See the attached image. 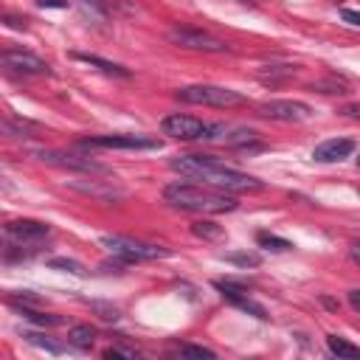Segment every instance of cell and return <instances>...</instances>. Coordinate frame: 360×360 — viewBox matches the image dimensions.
<instances>
[{"mask_svg": "<svg viewBox=\"0 0 360 360\" xmlns=\"http://www.w3.org/2000/svg\"><path fill=\"white\" fill-rule=\"evenodd\" d=\"M172 172L183 175V177H192V180H200V183L212 186V189H220V192H228V194H239V192H259L262 183L256 177L239 172V169H231L214 158L208 155H180V158H172Z\"/></svg>", "mask_w": 360, "mask_h": 360, "instance_id": "obj_1", "label": "cell"}, {"mask_svg": "<svg viewBox=\"0 0 360 360\" xmlns=\"http://www.w3.org/2000/svg\"><path fill=\"white\" fill-rule=\"evenodd\" d=\"M164 200L180 212H197V214H228L236 208V200L220 189H203L192 183H172L164 189Z\"/></svg>", "mask_w": 360, "mask_h": 360, "instance_id": "obj_2", "label": "cell"}, {"mask_svg": "<svg viewBox=\"0 0 360 360\" xmlns=\"http://www.w3.org/2000/svg\"><path fill=\"white\" fill-rule=\"evenodd\" d=\"M102 245L124 262H153V259H166L169 248L164 245H153V243H141L133 236H122V234H107L102 236Z\"/></svg>", "mask_w": 360, "mask_h": 360, "instance_id": "obj_3", "label": "cell"}, {"mask_svg": "<svg viewBox=\"0 0 360 360\" xmlns=\"http://www.w3.org/2000/svg\"><path fill=\"white\" fill-rule=\"evenodd\" d=\"M175 96L180 102H186V104L223 107V110L236 107V104L245 102L243 93H236V90H231V87H220V85H189V87H180Z\"/></svg>", "mask_w": 360, "mask_h": 360, "instance_id": "obj_4", "label": "cell"}, {"mask_svg": "<svg viewBox=\"0 0 360 360\" xmlns=\"http://www.w3.org/2000/svg\"><path fill=\"white\" fill-rule=\"evenodd\" d=\"M166 40L172 45H177V48H186V51H205V54L228 51V45L223 40H217L208 32H197V28H172V32L166 34Z\"/></svg>", "mask_w": 360, "mask_h": 360, "instance_id": "obj_5", "label": "cell"}, {"mask_svg": "<svg viewBox=\"0 0 360 360\" xmlns=\"http://www.w3.org/2000/svg\"><path fill=\"white\" fill-rule=\"evenodd\" d=\"M259 115L270 118V122L298 124V122H307V118L313 115V107L304 104V102H295V99H270V102L259 104Z\"/></svg>", "mask_w": 360, "mask_h": 360, "instance_id": "obj_6", "label": "cell"}, {"mask_svg": "<svg viewBox=\"0 0 360 360\" xmlns=\"http://www.w3.org/2000/svg\"><path fill=\"white\" fill-rule=\"evenodd\" d=\"M161 130L164 135L169 138H177V141H203L208 124L200 122L194 115H183V113H172L161 122Z\"/></svg>", "mask_w": 360, "mask_h": 360, "instance_id": "obj_7", "label": "cell"}, {"mask_svg": "<svg viewBox=\"0 0 360 360\" xmlns=\"http://www.w3.org/2000/svg\"><path fill=\"white\" fill-rule=\"evenodd\" d=\"M85 146H99V149H161V141L153 135H96L82 141Z\"/></svg>", "mask_w": 360, "mask_h": 360, "instance_id": "obj_8", "label": "cell"}, {"mask_svg": "<svg viewBox=\"0 0 360 360\" xmlns=\"http://www.w3.org/2000/svg\"><path fill=\"white\" fill-rule=\"evenodd\" d=\"M214 287L220 290V295L225 298V302L236 304L239 310L251 313V315H254V318H259V321H267V310H265L259 302H254V298L248 295V290H245L243 284H236V282L225 279V282H214Z\"/></svg>", "mask_w": 360, "mask_h": 360, "instance_id": "obj_9", "label": "cell"}, {"mask_svg": "<svg viewBox=\"0 0 360 360\" xmlns=\"http://www.w3.org/2000/svg\"><path fill=\"white\" fill-rule=\"evenodd\" d=\"M48 234H51V228L45 223H37V220H12V223H6V236L14 245H40Z\"/></svg>", "mask_w": 360, "mask_h": 360, "instance_id": "obj_10", "label": "cell"}, {"mask_svg": "<svg viewBox=\"0 0 360 360\" xmlns=\"http://www.w3.org/2000/svg\"><path fill=\"white\" fill-rule=\"evenodd\" d=\"M40 161L45 164H54V166H63V169H74V172H85V175H104L107 169L96 161L90 158H82V155H68V153H51V149H40V153H34Z\"/></svg>", "mask_w": 360, "mask_h": 360, "instance_id": "obj_11", "label": "cell"}, {"mask_svg": "<svg viewBox=\"0 0 360 360\" xmlns=\"http://www.w3.org/2000/svg\"><path fill=\"white\" fill-rule=\"evenodd\" d=\"M3 68L14 71V74H25V76H43L48 74V63L28 51H3Z\"/></svg>", "mask_w": 360, "mask_h": 360, "instance_id": "obj_12", "label": "cell"}, {"mask_svg": "<svg viewBox=\"0 0 360 360\" xmlns=\"http://www.w3.org/2000/svg\"><path fill=\"white\" fill-rule=\"evenodd\" d=\"M355 153V141L352 138H329L313 149V161L318 164H338Z\"/></svg>", "mask_w": 360, "mask_h": 360, "instance_id": "obj_13", "label": "cell"}, {"mask_svg": "<svg viewBox=\"0 0 360 360\" xmlns=\"http://www.w3.org/2000/svg\"><path fill=\"white\" fill-rule=\"evenodd\" d=\"M71 186L76 189V192H82V194H90V197H99V200H122L127 192L124 189H115L113 183H102V180H87V183H85V180H71Z\"/></svg>", "mask_w": 360, "mask_h": 360, "instance_id": "obj_14", "label": "cell"}, {"mask_svg": "<svg viewBox=\"0 0 360 360\" xmlns=\"http://www.w3.org/2000/svg\"><path fill=\"white\" fill-rule=\"evenodd\" d=\"M74 59H76V63H85V65H93V68H99L102 74H110V76H122V79L130 76L127 68L110 63V59H102V56H96V54H74Z\"/></svg>", "mask_w": 360, "mask_h": 360, "instance_id": "obj_15", "label": "cell"}, {"mask_svg": "<svg viewBox=\"0 0 360 360\" xmlns=\"http://www.w3.org/2000/svg\"><path fill=\"white\" fill-rule=\"evenodd\" d=\"M68 344L71 346H76V349H93V344H96V329L93 326H85V324H79V326H71L68 329Z\"/></svg>", "mask_w": 360, "mask_h": 360, "instance_id": "obj_16", "label": "cell"}, {"mask_svg": "<svg viewBox=\"0 0 360 360\" xmlns=\"http://www.w3.org/2000/svg\"><path fill=\"white\" fill-rule=\"evenodd\" d=\"M23 318H28V321H34V324H40V326H56V324H63V318L59 315H48V313H40V310H34L32 304H17V302H9Z\"/></svg>", "mask_w": 360, "mask_h": 360, "instance_id": "obj_17", "label": "cell"}, {"mask_svg": "<svg viewBox=\"0 0 360 360\" xmlns=\"http://www.w3.org/2000/svg\"><path fill=\"white\" fill-rule=\"evenodd\" d=\"M326 349L333 352L335 357H346V360H360V346L349 344V341H346V338H341V335H329V338H326Z\"/></svg>", "mask_w": 360, "mask_h": 360, "instance_id": "obj_18", "label": "cell"}, {"mask_svg": "<svg viewBox=\"0 0 360 360\" xmlns=\"http://www.w3.org/2000/svg\"><path fill=\"white\" fill-rule=\"evenodd\" d=\"M254 141H256V130H251V127H234V130L228 127L225 138H223L225 146H248Z\"/></svg>", "mask_w": 360, "mask_h": 360, "instance_id": "obj_19", "label": "cell"}, {"mask_svg": "<svg viewBox=\"0 0 360 360\" xmlns=\"http://www.w3.org/2000/svg\"><path fill=\"white\" fill-rule=\"evenodd\" d=\"M192 234L200 236V239H208V243H217V239H223V228L212 220H197L192 223Z\"/></svg>", "mask_w": 360, "mask_h": 360, "instance_id": "obj_20", "label": "cell"}, {"mask_svg": "<svg viewBox=\"0 0 360 360\" xmlns=\"http://www.w3.org/2000/svg\"><path fill=\"white\" fill-rule=\"evenodd\" d=\"M256 243H259L262 248H267V251H276V254H284V251L293 248V243H287V239H282V236H276V234H267V231H262V234L256 236Z\"/></svg>", "mask_w": 360, "mask_h": 360, "instance_id": "obj_21", "label": "cell"}, {"mask_svg": "<svg viewBox=\"0 0 360 360\" xmlns=\"http://www.w3.org/2000/svg\"><path fill=\"white\" fill-rule=\"evenodd\" d=\"M28 344H32V346H37V349H45L48 355H63L65 349L63 346H59V344H54L51 338H45V335H40V333H25L23 335Z\"/></svg>", "mask_w": 360, "mask_h": 360, "instance_id": "obj_22", "label": "cell"}, {"mask_svg": "<svg viewBox=\"0 0 360 360\" xmlns=\"http://www.w3.org/2000/svg\"><path fill=\"white\" fill-rule=\"evenodd\" d=\"M3 130H6V135H14V138H25L28 133H37L40 127L37 124H32V122H12V118H6L3 122Z\"/></svg>", "mask_w": 360, "mask_h": 360, "instance_id": "obj_23", "label": "cell"}, {"mask_svg": "<svg viewBox=\"0 0 360 360\" xmlns=\"http://www.w3.org/2000/svg\"><path fill=\"white\" fill-rule=\"evenodd\" d=\"M223 259L231 265H239V267H259L262 265L259 254H223Z\"/></svg>", "mask_w": 360, "mask_h": 360, "instance_id": "obj_24", "label": "cell"}, {"mask_svg": "<svg viewBox=\"0 0 360 360\" xmlns=\"http://www.w3.org/2000/svg\"><path fill=\"white\" fill-rule=\"evenodd\" d=\"M48 267H54V270H65V273H76V276L85 273V267H82L79 262L65 259V256H54V259H48Z\"/></svg>", "mask_w": 360, "mask_h": 360, "instance_id": "obj_25", "label": "cell"}, {"mask_svg": "<svg viewBox=\"0 0 360 360\" xmlns=\"http://www.w3.org/2000/svg\"><path fill=\"white\" fill-rule=\"evenodd\" d=\"M313 90H321V93H338V96H344V93H349V85H346V82H338V79H321V82H315V85H313Z\"/></svg>", "mask_w": 360, "mask_h": 360, "instance_id": "obj_26", "label": "cell"}, {"mask_svg": "<svg viewBox=\"0 0 360 360\" xmlns=\"http://www.w3.org/2000/svg\"><path fill=\"white\" fill-rule=\"evenodd\" d=\"M177 355L180 357H197V360H214L217 357L212 349H205V346H180Z\"/></svg>", "mask_w": 360, "mask_h": 360, "instance_id": "obj_27", "label": "cell"}, {"mask_svg": "<svg viewBox=\"0 0 360 360\" xmlns=\"http://www.w3.org/2000/svg\"><path fill=\"white\" fill-rule=\"evenodd\" d=\"M79 6H82V12H85L87 17H96L99 23L107 17V12L102 9V3H99V0H79Z\"/></svg>", "mask_w": 360, "mask_h": 360, "instance_id": "obj_28", "label": "cell"}, {"mask_svg": "<svg viewBox=\"0 0 360 360\" xmlns=\"http://www.w3.org/2000/svg\"><path fill=\"white\" fill-rule=\"evenodd\" d=\"M104 357H107V360H115V357L135 360V357H138V352H135V349H127V346H110V349H104Z\"/></svg>", "mask_w": 360, "mask_h": 360, "instance_id": "obj_29", "label": "cell"}, {"mask_svg": "<svg viewBox=\"0 0 360 360\" xmlns=\"http://www.w3.org/2000/svg\"><path fill=\"white\" fill-rule=\"evenodd\" d=\"M90 307H93V310H99L104 321H118V307H107V304H96V302L90 304Z\"/></svg>", "mask_w": 360, "mask_h": 360, "instance_id": "obj_30", "label": "cell"}, {"mask_svg": "<svg viewBox=\"0 0 360 360\" xmlns=\"http://www.w3.org/2000/svg\"><path fill=\"white\" fill-rule=\"evenodd\" d=\"M346 298H349V307H352V310H355L357 315H360V287L349 290V295H346Z\"/></svg>", "mask_w": 360, "mask_h": 360, "instance_id": "obj_31", "label": "cell"}, {"mask_svg": "<svg viewBox=\"0 0 360 360\" xmlns=\"http://www.w3.org/2000/svg\"><path fill=\"white\" fill-rule=\"evenodd\" d=\"M341 17H344L346 23H352V25H357V28H360V12H352V9H344V12H341Z\"/></svg>", "mask_w": 360, "mask_h": 360, "instance_id": "obj_32", "label": "cell"}, {"mask_svg": "<svg viewBox=\"0 0 360 360\" xmlns=\"http://www.w3.org/2000/svg\"><path fill=\"white\" fill-rule=\"evenodd\" d=\"M37 3H40V6H48V9H65V6H68L65 0H37Z\"/></svg>", "mask_w": 360, "mask_h": 360, "instance_id": "obj_33", "label": "cell"}, {"mask_svg": "<svg viewBox=\"0 0 360 360\" xmlns=\"http://www.w3.org/2000/svg\"><path fill=\"white\" fill-rule=\"evenodd\" d=\"M344 113H346V115H352V118H360V102L346 104V107H344Z\"/></svg>", "mask_w": 360, "mask_h": 360, "instance_id": "obj_34", "label": "cell"}, {"mask_svg": "<svg viewBox=\"0 0 360 360\" xmlns=\"http://www.w3.org/2000/svg\"><path fill=\"white\" fill-rule=\"evenodd\" d=\"M349 256H352L357 265H360V243H352V248H349Z\"/></svg>", "mask_w": 360, "mask_h": 360, "instance_id": "obj_35", "label": "cell"}, {"mask_svg": "<svg viewBox=\"0 0 360 360\" xmlns=\"http://www.w3.org/2000/svg\"><path fill=\"white\" fill-rule=\"evenodd\" d=\"M357 166H360V155H357Z\"/></svg>", "mask_w": 360, "mask_h": 360, "instance_id": "obj_36", "label": "cell"}, {"mask_svg": "<svg viewBox=\"0 0 360 360\" xmlns=\"http://www.w3.org/2000/svg\"><path fill=\"white\" fill-rule=\"evenodd\" d=\"M357 194H360V189H357Z\"/></svg>", "mask_w": 360, "mask_h": 360, "instance_id": "obj_37", "label": "cell"}]
</instances>
